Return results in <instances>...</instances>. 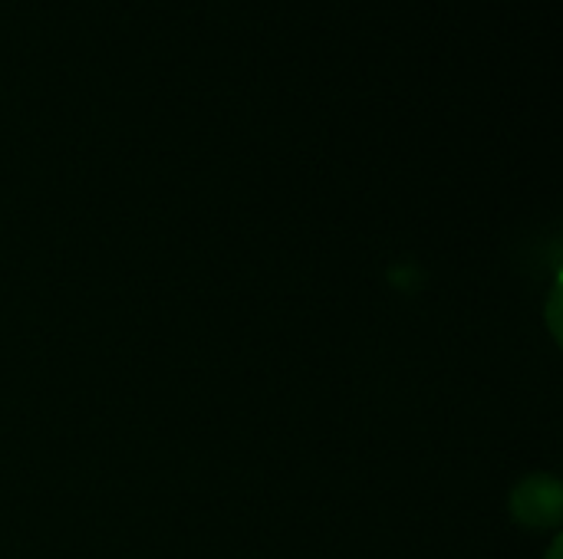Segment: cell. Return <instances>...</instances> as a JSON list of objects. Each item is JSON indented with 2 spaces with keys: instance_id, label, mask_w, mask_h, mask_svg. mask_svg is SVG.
<instances>
[{
  "instance_id": "6da1fadb",
  "label": "cell",
  "mask_w": 563,
  "mask_h": 559,
  "mask_svg": "<svg viewBox=\"0 0 563 559\" xmlns=\"http://www.w3.org/2000/svg\"><path fill=\"white\" fill-rule=\"evenodd\" d=\"M511 517L528 530H554L563 517V488L554 474H528L511 491Z\"/></svg>"
},
{
  "instance_id": "7a4b0ae2",
  "label": "cell",
  "mask_w": 563,
  "mask_h": 559,
  "mask_svg": "<svg viewBox=\"0 0 563 559\" xmlns=\"http://www.w3.org/2000/svg\"><path fill=\"white\" fill-rule=\"evenodd\" d=\"M548 326H551L554 343H561V287H554V293H551V303H548Z\"/></svg>"
},
{
  "instance_id": "3957f363",
  "label": "cell",
  "mask_w": 563,
  "mask_h": 559,
  "mask_svg": "<svg viewBox=\"0 0 563 559\" xmlns=\"http://www.w3.org/2000/svg\"><path fill=\"white\" fill-rule=\"evenodd\" d=\"M561 554H563V540H561V537H558V540L551 544V550H548V559H563Z\"/></svg>"
}]
</instances>
